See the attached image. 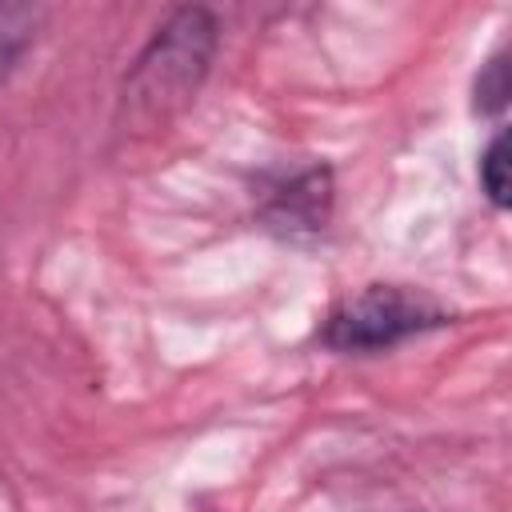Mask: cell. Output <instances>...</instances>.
I'll return each instance as SVG.
<instances>
[{
  "instance_id": "6",
  "label": "cell",
  "mask_w": 512,
  "mask_h": 512,
  "mask_svg": "<svg viewBox=\"0 0 512 512\" xmlns=\"http://www.w3.org/2000/svg\"><path fill=\"white\" fill-rule=\"evenodd\" d=\"M504 104H508V64H504V56H492L476 76V108L500 112Z\"/></svg>"
},
{
  "instance_id": "2",
  "label": "cell",
  "mask_w": 512,
  "mask_h": 512,
  "mask_svg": "<svg viewBox=\"0 0 512 512\" xmlns=\"http://www.w3.org/2000/svg\"><path fill=\"white\" fill-rule=\"evenodd\" d=\"M440 324H448V312L428 296L396 284H372L328 316L324 344L336 352H384Z\"/></svg>"
},
{
  "instance_id": "1",
  "label": "cell",
  "mask_w": 512,
  "mask_h": 512,
  "mask_svg": "<svg viewBox=\"0 0 512 512\" xmlns=\"http://www.w3.org/2000/svg\"><path fill=\"white\" fill-rule=\"evenodd\" d=\"M216 16L208 8H176L144 44L120 88V112L132 128H164L180 116L216 56Z\"/></svg>"
},
{
  "instance_id": "3",
  "label": "cell",
  "mask_w": 512,
  "mask_h": 512,
  "mask_svg": "<svg viewBox=\"0 0 512 512\" xmlns=\"http://www.w3.org/2000/svg\"><path fill=\"white\" fill-rule=\"evenodd\" d=\"M332 208V172L328 168H308L300 176H292L288 184H280L268 204H264V220L280 232H296V228H324Z\"/></svg>"
},
{
  "instance_id": "4",
  "label": "cell",
  "mask_w": 512,
  "mask_h": 512,
  "mask_svg": "<svg viewBox=\"0 0 512 512\" xmlns=\"http://www.w3.org/2000/svg\"><path fill=\"white\" fill-rule=\"evenodd\" d=\"M44 20V8L36 4H0V80L16 68V60L28 52Z\"/></svg>"
},
{
  "instance_id": "5",
  "label": "cell",
  "mask_w": 512,
  "mask_h": 512,
  "mask_svg": "<svg viewBox=\"0 0 512 512\" xmlns=\"http://www.w3.org/2000/svg\"><path fill=\"white\" fill-rule=\"evenodd\" d=\"M480 188L496 208L508 204V132L504 128L488 140V148L480 156Z\"/></svg>"
}]
</instances>
